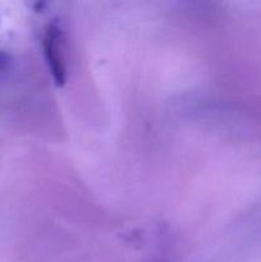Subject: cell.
Segmentation results:
<instances>
[{"label": "cell", "instance_id": "6da1fadb", "mask_svg": "<svg viewBox=\"0 0 261 262\" xmlns=\"http://www.w3.org/2000/svg\"><path fill=\"white\" fill-rule=\"evenodd\" d=\"M64 31L56 22H51L46 27L44 35V53L46 61L56 84L61 86L67 79L66 43Z\"/></svg>", "mask_w": 261, "mask_h": 262}, {"label": "cell", "instance_id": "7a4b0ae2", "mask_svg": "<svg viewBox=\"0 0 261 262\" xmlns=\"http://www.w3.org/2000/svg\"><path fill=\"white\" fill-rule=\"evenodd\" d=\"M8 61H9V59H8V56L5 55L3 51H0V72L4 71L5 67H7Z\"/></svg>", "mask_w": 261, "mask_h": 262}]
</instances>
